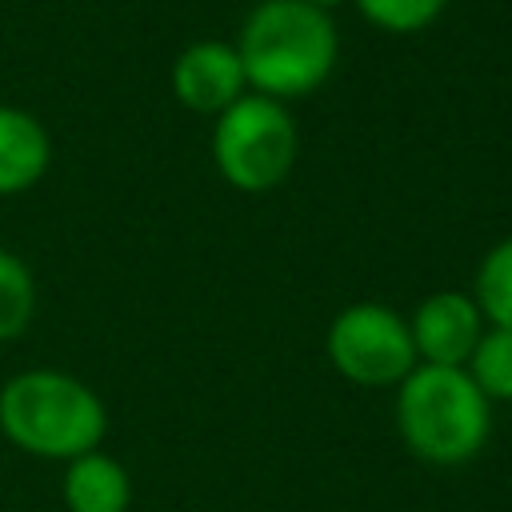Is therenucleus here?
<instances>
[{"instance_id":"1","label":"nucleus","mask_w":512,"mask_h":512,"mask_svg":"<svg viewBox=\"0 0 512 512\" xmlns=\"http://www.w3.org/2000/svg\"><path fill=\"white\" fill-rule=\"evenodd\" d=\"M248 92L280 104L312 96L328 84L340 60V32L332 12L304 0H260L236 32Z\"/></svg>"},{"instance_id":"2","label":"nucleus","mask_w":512,"mask_h":512,"mask_svg":"<svg viewBox=\"0 0 512 512\" xmlns=\"http://www.w3.org/2000/svg\"><path fill=\"white\" fill-rule=\"evenodd\" d=\"M108 408L92 384L60 368H24L0 384V436L36 460H76L100 448Z\"/></svg>"},{"instance_id":"3","label":"nucleus","mask_w":512,"mask_h":512,"mask_svg":"<svg viewBox=\"0 0 512 512\" xmlns=\"http://www.w3.org/2000/svg\"><path fill=\"white\" fill-rule=\"evenodd\" d=\"M396 432L432 468L476 460L492 436V404L464 368L416 364L396 384Z\"/></svg>"},{"instance_id":"4","label":"nucleus","mask_w":512,"mask_h":512,"mask_svg":"<svg viewBox=\"0 0 512 512\" xmlns=\"http://www.w3.org/2000/svg\"><path fill=\"white\" fill-rule=\"evenodd\" d=\"M212 164L236 192L260 196L280 188L300 160V128L288 104L244 92L220 116H212Z\"/></svg>"},{"instance_id":"5","label":"nucleus","mask_w":512,"mask_h":512,"mask_svg":"<svg viewBox=\"0 0 512 512\" xmlns=\"http://www.w3.org/2000/svg\"><path fill=\"white\" fill-rule=\"evenodd\" d=\"M324 356L356 388H396L420 360L412 348L408 316L380 300L340 308L324 332Z\"/></svg>"},{"instance_id":"6","label":"nucleus","mask_w":512,"mask_h":512,"mask_svg":"<svg viewBox=\"0 0 512 512\" xmlns=\"http://www.w3.org/2000/svg\"><path fill=\"white\" fill-rule=\"evenodd\" d=\"M484 328H488L484 312L476 308L472 292H460V288L428 292L408 316L416 360L440 364V368H464Z\"/></svg>"},{"instance_id":"7","label":"nucleus","mask_w":512,"mask_h":512,"mask_svg":"<svg viewBox=\"0 0 512 512\" xmlns=\"http://www.w3.org/2000/svg\"><path fill=\"white\" fill-rule=\"evenodd\" d=\"M172 96L196 116H220L232 100L248 92L240 52L232 40H192L176 52L168 72Z\"/></svg>"},{"instance_id":"8","label":"nucleus","mask_w":512,"mask_h":512,"mask_svg":"<svg viewBox=\"0 0 512 512\" xmlns=\"http://www.w3.org/2000/svg\"><path fill=\"white\" fill-rule=\"evenodd\" d=\"M52 168V136L28 108L0 104V196L36 188Z\"/></svg>"},{"instance_id":"9","label":"nucleus","mask_w":512,"mask_h":512,"mask_svg":"<svg viewBox=\"0 0 512 512\" xmlns=\"http://www.w3.org/2000/svg\"><path fill=\"white\" fill-rule=\"evenodd\" d=\"M60 500H64V512H128L132 476L116 456L92 448L64 464Z\"/></svg>"},{"instance_id":"10","label":"nucleus","mask_w":512,"mask_h":512,"mask_svg":"<svg viewBox=\"0 0 512 512\" xmlns=\"http://www.w3.org/2000/svg\"><path fill=\"white\" fill-rule=\"evenodd\" d=\"M472 300L492 328H512V232L480 256L472 276Z\"/></svg>"},{"instance_id":"11","label":"nucleus","mask_w":512,"mask_h":512,"mask_svg":"<svg viewBox=\"0 0 512 512\" xmlns=\"http://www.w3.org/2000/svg\"><path fill=\"white\" fill-rule=\"evenodd\" d=\"M464 372L488 404H512V328H484Z\"/></svg>"},{"instance_id":"12","label":"nucleus","mask_w":512,"mask_h":512,"mask_svg":"<svg viewBox=\"0 0 512 512\" xmlns=\"http://www.w3.org/2000/svg\"><path fill=\"white\" fill-rule=\"evenodd\" d=\"M32 316H36V276L16 252L0 248V344L24 336Z\"/></svg>"},{"instance_id":"13","label":"nucleus","mask_w":512,"mask_h":512,"mask_svg":"<svg viewBox=\"0 0 512 512\" xmlns=\"http://www.w3.org/2000/svg\"><path fill=\"white\" fill-rule=\"evenodd\" d=\"M348 4L388 36H416L432 28L452 0H348Z\"/></svg>"},{"instance_id":"14","label":"nucleus","mask_w":512,"mask_h":512,"mask_svg":"<svg viewBox=\"0 0 512 512\" xmlns=\"http://www.w3.org/2000/svg\"><path fill=\"white\" fill-rule=\"evenodd\" d=\"M304 4H312V8H324V12H332L336 4H344V0H304Z\"/></svg>"}]
</instances>
